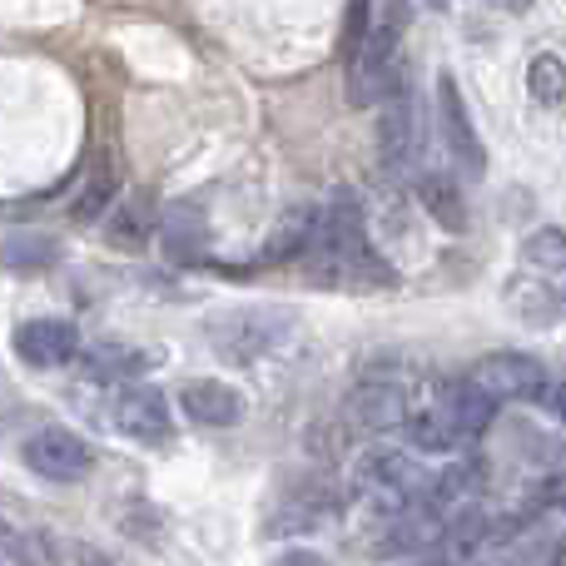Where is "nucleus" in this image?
<instances>
[{
  "label": "nucleus",
  "mask_w": 566,
  "mask_h": 566,
  "mask_svg": "<svg viewBox=\"0 0 566 566\" xmlns=\"http://www.w3.org/2000/svg\"><path fill=\"white\" fill-rule=\"evenodd\" d=\"M209 348L224 363H254L293 333V308H229L209 318Z\"/></svg>",
  "instance_id": "1"
},
{
  "label": "nucleus",
  "mask_w": 566,
  "mask_h": 566,
  "mask_svg": "<svg viewBox=\"0 0 566 566\" xmlns=\"http://www.w3.org/2000/svg\"><path fill=\"white\" fill-rule=\"evenodd\" d=\"M353 488L382 512H398L428 492V472L402 448H363L353 462Z\"/></svg>",
  "instance_id": "2"
},
{
  "label": "nucleus",
  "mask_w": 566,
  "mask_h": 566,
  "mask_svg": "<svg viewBox=\"0 0 566 566\" xmlns=\"http://www.w3.org/2000/svg\"><path fill=\"white\" fill-rule=\"evenodd\" d=\"M20 462L45 482H85L90 472H95V452H90V442H80L75 432H65V428L30 432L25 448H20Z\"/></svg>",
  "instance_id": "3"
},
{
  "label": "nucleus",
  "mask_w": 566,
  "mask_h": 566,
  "mask_svg": "<svg viewBox=\"0 0 566 566\" xmlns=\"http://www.w3.org/2000/svg\"><path fill=\"white\" fill-rule=\"evenodd\" d=\"M468 378L497 402H532L547 388V368L527 353H488V358L472 363Z\"/></svg>",
  "instance_id": "4"
},
{
  "label": "nucleus",
  "mask_w": 566,
  "mask_h": 566,
  "mask_svg": "<svg viewBox=\"0 0 566 566\" xmlns=\"http://www.w3.org/2000/svg\"><path fill=\"white\" fill-rule=\"evenodd\" d=\"M438 129H442V145L452 149V159L478 179L482 169H488V149H482V135H478V125H472V109H468V99H462V90L452 75H438Z\"/></svg>",
  "instance_id": "5"
},
{
  "label": "nucleus",
  "mask_w": 566,
  "mask_h": 566,
  "mask_svg": "<svg viewBox=\"0 0 566 566\" xmlns=\"http://www.w3.org/2000/svg\"><path fill=\"white\" fill-rule=\"evenodd\" d=\"M408 412H412L408 392L392 378H363L358 388L348 392V418H353V428H363V432H392V428H402Z\"/></svg>",
  "instance_id": "6"
},
{
  "label": "nucleus",
  "mask_w": 566,
  "mask_h": 566,
  "mask_svg": "<svg viewBox=\"0 0 566 566\" xmlns=\"http://www.w3.org/2000/svg\"><path fill=\"white\" fill-rule=\"evenodd\" d=\"M378 155L382 165H402L418 145V109H412V90L402 80H392L378 99Z\"/></svg>",
  "instance_id": "7"
},
{
  "label": "nucleus",
  "mask_w": 566,
  "mask_h": 566,
  "mask_svg": "<svg viewBox=\"0 0 566 566\" xmlns=\"http://www.w3.org/2000/svg\"><path fill=\"white\" fill-rule=\"evenodd\" d=\"M109 418H115V428L125 432V438H135V442H165L169 438L165 392L149 388V382H135V388L119 392L115 408H109Z\"/></svg>",
  "instance_id": "8"
},
{
  "label": "nucleus",
  "mask_w": 566,
  "mask_h": 566,
  "mask_svg": "<svg viewBox=\"0 0 566 566\" xmlns=\"http://www.w3.org/2000/svg\"><path fill=\"white\" fill-rule=\"evenodd\" d=\"M15 353L30 368H65L80 353V333L65 318H30L15 328Z\"/></svg>",
  "instance_id": "9"
},
{
  "label": "nucleus",
  "mask_w": 566,
  "mask_h": 566,
  "mask_svg": "<svg viewBox=\"0 0 566 566\" xmlns=\"http://www.w3.org/2000/svg\"><path fill=\"white\" fill-rule=\"evenodd\" d=\"M179 412L189 422H199V428H234V422H244V398L229 382L195 378L179 388Z\"/></svg>",
  "instance_id": "10"
},
{
  "label": "nucleus",
  "mask_w": 566,
  "mask_h": 566,
  "mask_svg": "<svg viewBox=\"0 0 566 566\" xmlns=\"http://www.w3.org/2000/svg\"><path fill=\"white\" fill-rule=\"evenodd\" d=\"M438 412L458 428V438H482V432L492 428V418H497V398H488L472 378H452L448 388H442Z\"/></svg>",
  "instance_id": "11"
},
{
  "label": "nucleus",
  "mask_w": 566,
  "mask_h": 566,
  "mask_svg": "<svg viewBox=\"0 0 566 566\" xmlns=\"http://www.w3.org/2000/svg\"><path fill=\"white\" fill-rule=\"evenodd\" d=\"M502 298H507V313L517 323H527V328H547V323L562 318V293L547 283V274H522L512 279L507 289H502Z\"/></svg>",
  "instance_id": "12"
},
{
  "label": "nucleus",
  "mask_w": 566,
  "mask_h": 566,
  "mask_svg": "<svg viewBox=\"0 0 566 566\" xmlns=\"http://www.w3.org/2000/svg\"><path fill=\"white\" fill-rule=\"evenodd\" d=\"M412 195H418L422 214H428L442 234H462V229H468V199H462V185L452 175H422L418 185H412Z\"/></svg>",
  "instance_id": "13"
},
{
  "label": "nucleus",
  "mask_w": 566,
  "mask_h": 566,
  "mask_svg": "<svg viewBox=\"0 0 566 566\" xmlns=\"http://www.w3.org/2000/svg\"><path fill=\"white\" fill-rule=\"evenodd\" d=\"M313 224H318V209H289V214L279 219L274 239L259 249V264H289V259H303V249H308V239H313Z\"/></svg>",
  "instance_id": "14"
},
{
  "label": "nucleus",
  "mask_w": 566,
  "mask_h": 566,
  "mask_svg": "<svg viewBox=\"0 0 566 566\" xmlns=\"http://www.w3.org/2000/svg\"><path fill=\"white\" fill-rule=\"evenodd\" d=\"M402 432H408L412 452H422V458H438V452L458 448V428H452L442 412H408V418H402Z\"/></svg>",
  "instance_id": "15"
},
{
  "label": "nucleus",
  "mask_w": 566,
  "mask_h": 566,
  "mask_svg": "<svg viewBox=\"0 0 566 566\" xmlns=\"http://www.w3.org/2000/svg\"><path fill=\"white\" fill-rule=\"evenodd\" d=\"M527 90L542 109H566V60L562 55H532Z\"/></svg>",
  "instance_id": "16"
},
{
  "label": "nucleus",
  "mask_w": 566,
  "mask_h": 566,
  "mask_svg": "<svg viewBox=\"0 0 566 566\" xmlns=\"http://www.w3.org/2000/svg\"><path fill=\"white\" fill-rule=\"evenodd\" d=\"M522 264H527V274H562L566 269V234L552 224L532 229V234L522 239Z\"/></svg>",
  "instance_id": "17"
},
{
  "label": "nucleus",
  "mask_w": 566,
  "mask_h": 566,
  "mask_svg": "<svg viewBox=\"0 0 566 566\" xmlns=\"http://www.w3.org/2000/svg\"><path fill=\"white\" fill-rule=\"evenodd\" d=\"M55 254H60V249L50 244V239H40V234H15L6 249H0L6 269H15V274H30V269L55 264Z\"/></svg>",
  "instance_id": "18"
},
{
  "label": "nucleus",
  "mask_w": 566,
  "mask_h": 566,
  "mask_svg": "<svg viewBox=\"0 0 566 566\" xmlns=\"http://www.w3.org/2000/svg\"><path fill=\"white\" fill-rule=\"evenodd\" d=\"M109 195H115V185H109V175H95L85 185V195L75 199V219H99L109 205Z\"/></svg>",
  "instance_id": "19"
},
{
  "label": "nucleus",
  "mask_w": 566,
  "mask_h": 566,
  "mask_svg": "<svg viewBox=\"0 0 566 566\" xmlns=\"http://www.w3.org/2000/svg\"><path fill=\"white\" fill-rule=\"evenodd\" d=\"M269 566H333V562L318 557V552H308V547H293V552H283V557H274Z\"/></svg>",
  "instance_id": "20"
},
{
  "label": "nucleus",
  "mask_w": 566,
  "mask_h": 566,
  "mask_svg": "<svg viewBox=\"0 0 566 566\" xmlns=\"http://www.w3.org/2000/svg\"><path fill=\"white\" fill-rule=\"evenodd\" d=\"M488 6L507 10V15H527V10H532V0H488Z\"/></svg>",
  "instance_id": "21"
},
{
  "label": "nucleus",
  "mask_w": 566,
  "mask_h": 566,
  "mask_svg": "<svg viewBox=\"0 0 566 566\" xmlns=\"http://www.w3.org/2000/svg\"><path fill=\"white\" fill-rule=\"evenodd\" d=\"M552 408H557V418L566 422V382H562V388H557V398H552Z\"/></svg>",
  "instance_id": "22"
},
{
  "label": "nucleus",
  "mask_w": 566,
  "mask_h": 566,
  "mask_svg": "<svg viewBox=\"0 0 566 566\" xmlns=\"http://www.w3.org/2000/svg\"><path fill=\"white\" fill-rule=\"evenodd\" d=\"M428 6H432V10H448V6H452V0H428Z\"/></svg>",
  "instance_id": "23"
},
{
  "label": "nucleus",
  "mask_w": 566,
  "mask_h": 566,
  "mask_svg": "<svg viewBox=\"0 0 566 566\" xmlns=\"http://www.w3.org/2000/svg\"><path fill=\"white\" fill-rule=\"evenodd\" d=\"M562 313H566V298H562Z\"/></svg>",
  "instance_id": "24"
}]
</instances>
